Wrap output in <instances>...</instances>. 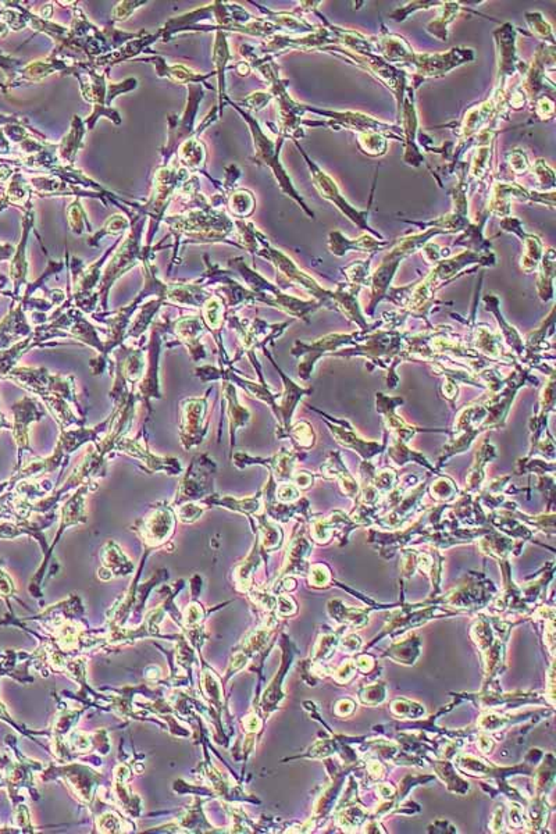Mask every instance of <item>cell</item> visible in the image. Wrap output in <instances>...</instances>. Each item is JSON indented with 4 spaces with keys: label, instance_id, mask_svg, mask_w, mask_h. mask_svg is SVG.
<instances>
[{
    "label": "cell",
    "instance_id": "obj_1",
    "mask_svg": "<svg viewBox=\"0 0 556 834\" xmlns=\"http://www.w3.org/2000/svg\"><path fill=\"white\" fill-rule=\"evenodd\" d=\"M359 334H330L327 337H323L318 341L312 342V344H303V342H296L295 348L292 350V353L295 356H303L302 362L298 366L299 370V376L302 377L303 380H308L315 363L320 359L321 355L327 353L328 350H335L340 348L341 345H349V344H355L359 340L358 338Z\"/></svg>",
    "mask_w": 556,
    "mask_h": 834
},
{
    "label": "cell",
    "instance_id": "obj_2",
    "mask_svg": "<svg viewBox=\"0 0 556 834\" xmlns=\"http://www.w3.org/2000/svg\"><path fill=\"white\" fill-rule=\"evenodd\" d=\"M316 412L323 415L325 419L333 422V424L328 423V426H330L331 432L334 434V437L337 438V442H340L345 448H350V449L356 451L363 458V460H370L373 457L380 455L385 449L387 439L384 441V444H378V442H373V441L368 442L356 434L355 429L348 422L330 417L320 410H316Z\"/></svg>",
    "mask_w": 556,
    "mask_h": 834
},
{
    "label": "cell",
    "instance_id": "obj_3",
    "mask_svg": "<svg viewBox=\"0 0 556 834\" xmlns=\"http://www.w3.org/2000/svg\"><path fill=\"white\" fill-rule=\"evenodd\" d=\"M402 402L403 401L400 398H390V397H385L384 394H377V412L384 416L383 419H384L388 430L393 432L394 439L405 444L418 431L420 430L408 424L402 417L395 415V407Z\"/></svg>",
    "mask_w": 556,
    "mask_h": 834
},
{
    "label": "cell",
    "instance_id": "obj_4",
    "mask_svg": "<svg viewBox=\"0 0 556 834\" xmlns=\"http://www.w3.org/2000/svg\"><path fill=\"white\" fill-rule=\"evenodd\" d=\"M183 410H184V416H183V441H184V447L191 448L192 445H198L202 439V434L205 430H202V423L205 419V410H206V398L202 400H188L184 402Z\"/></svg>",
    "mask_w": 556,
    "mask_h": 834
},
{
    "label": "cell",
    "instance_id": "obj_5",
    "mask_svg": "<svg viewBox=\"0 0 556 834\" xmlns=\"http://www.w3.org/2000/svg\"><path fill=\"white\" fill-rule=\"evenodd\" d=\"M321 474L327 479H337L340 480L341 487L344 489L345 494L353 499H356V497L359 495V487L356 484V480L350 476V473L346 470L341 457L338 452H331L328 459L325 460L324 466H321Z\"/></svg>",
    "mask_w": 556,
    "mask_h": 834
},
{
    "label": "cell",
    "instance_id": "obj_6",
    "mask_svg": "<svg viewBox=\"0 0 556 834\" xmlns=\"http://www.w3.org/2000/svg\"><path fill=\"white\" fill-rule=\"evenodd\" d=\"M278 373L281 375L283 380H284V384H285V392H284V395H283V402H281V405L278 406L277 416H281V417L284 419V430H285V434H287V431H288V429H290V423H291L292 413H293V410H295V407H296L298 401H299V400H300L303 395H306V394H310V392H312V390H306V388L298 387V385H296L293 381H291L288 377L285 376V375H284L281 370H278ZM285 434H284L283 437H285Z\"/></svg>",
    "mask_w": 556,
    "mask_h": 834
},
{
    "label": "cell",
    "instance_id": "obj_7",
    "mask_svg": "<svg viewBox=\"0 0 556 834\" xmlns=\"http://www.w3.org/2000/svg\"><path fill=\"white\" fill-rule=\"evenodd\" d=\"M495 458V448L490 444V442H484L482 447L480 448V451L477 452L476 460L473 467L469 472L467 480H466V489L469 492H475L484 480V466L487 463V460Z\"/></svg>",
    "mask_w": 556,
    "mask_h": 834
},
{
    "label": "cell",
    "instance_id": "obj_8",
    "mask_svg": "<svg viewBox=\"0 0 556 834\" xmlns=\"http://www.w3.org/2000/svg\"><path fill=\"white\" fill-rule=\"evenodd\" d=\"M310 167H312V173H313V180H315V183H316V187H318V190L321 192V195H323V196H325V198H328L330 200L335 202V203L338 205V208H341V209H343V212H344V213H346L348 215H350V218H353V215H352V209H350V208L346 205V202H345L344 199L340 196V193H338V189H337V187H335V184L333 183V180H331L330 177H327V176L324 174V171H321V170L318 168V167H316L313 163H310Z\"/></svg>",
    "mask_w": 556,
    "mask_h": 834
},
{
    "label": "cell",
    "instance_id": "obj_9",
    "mask_svg": "<svg viewBox=\"0 0 556 834\" xmlns=\"http://www.w3.org/2000/svg\"><path fill=\"white\" fill-rule=\"evenodd\" d=\"M475 342H476L477 350H480L481 353L490 356L491 359H498L502 362H507V357L503 355L500 338L497 335H494L490 330L478 327L476 330Z\"/></svg>",
    "mask_w": 556,
    "mask_h": 834
},
{
    "label": "cell",
    "instance_id": "obj_10",
    "mask_svg": "<svg viewBox=\"0 0 556 834\" xmlns=\"http://www.w3.org/2000/svg\"><path fill=\"white\" fill-rule=\"evenodd\" d=\"M484 300H485V302H490V303H488V310L491 309V310H492V312L497 315V319H498V322H500V323H502L503 338L506 340V342L509 344V347L516 350L519 355H523V353H525V344H523V340L520 338V335L517 334V331H516L513 327H510V325H507V324L503 322L502 316L500 315V312H498V307H497V306H498V299H497V298H492V296H485V298H484Z\"/></svg>",
    "mask_w": 556,
    "mask_h": 834
},
{
    "label": "cell",
    "instance_id": "obj_11",
    "mask_svg": "<svg viewBox=\"0 0 556 834\" xmlns=\"http://www.w3.org/2000/svg\"><path fill=\"white\" fill-rule=\"evenodd\" d=\"M388 457L393 459L398 466L405 464L406 462H419L420 464H423L424 467H427L428 470H431L433 473H437V469L434 466H431L427 459L424 458L423 455L416 454L413 451H410L409 448L405 447L403 442H399L397 439H394V444L388 448Z\"/></svg>",
    "mask_w": 556,
    "mask_h": 834
},
{
    "label": "cell",
    "instance_id": "obj_12",
    "mask_svg": "<svg viewBox=\"0 0 556 834\" xmlns=\"http://www.w3.org/2000/svg\"><path fill=\"white\" fill-rule=\"evenodd\" d=\"M224 384H226L224 385L226 397L228 400V415H230V420H231V438L234 441V432L237 430V427L243 426L248 422L249 412L239 406L234 388L228 382H224Z\"/></svg>",
    "mask_w": 556,
    "mask_h": 834
},
{
    "label": "cell",
    "instance_id": "obj_13",
    "mask_svg": "<svg viewBox=\"0 0 556 834\" xmlns=\"http://www.w3.org/2000/svg\"><path fill=\"white\" fill-rule=\"evenodd\" d=\"M550 256L544 258V263H542V270L540 273L538 277V294L544 299L548 300L552 298V278H554V250L550 249L548 252Z\"/></svg>",
    "mask_w": 556,
    "mask_h": 834
},
{
    "label": "cell",
    "instance_id": "obj_14",
    "mask_svg": "<svg viewBox=\"0 0 556 834\" xmlns=\"http://www.w3.org/2000/svg\"><path fill=\"white\" fill-rule=\"evenodd\" d=\"M287 435L293 438V442L296 444L298 448L309 449L315 445V432L312 430L310 424H308L305 422H299L293 427H290L285 437Z\"/></svg>",
    "mask_w": 556,
    "mask_h": 834
},
{
    "label": "cell",
    "instance_id": "obj_15",
    "mask_svg": "<svg viewBox=\"0 0 556 834\" xmlns=\"http://www.w3.org/2000/svg\"><path fill=\"white\" fill-rule=\"evenodd\" d=\"M431 495L437 501H450L458 494V487L450 477L441 476L431 484Z\"/></svg>",
    "mask_w": 556,
    "mask_h": 834
},
{
    "label": "cell",
    "instance_id": "obj_16",
    "mask_svg": "<svg viewBox=\"0 0 556 834\" xmlns=\"http://www.w3.org/2000/svg\"><path fill=\"white\" fill-rule=\"evenodd\" d=\"M540 259H541V243L538 241L537 237H529V241H526V253H525V258L522 259V268L526 271H531V270L535 269Z\"/></svg>",
    "mask_w": 556,
    "mask_h": 834
},
{
    "label": "cell",
    "instance_id": "obj_17",
    "mask_svg": "<svg viewBox=\"0 0 556 834\" xmlns=\"http://www.w3.org/2000/svg\"><path fill=\"white\" fill-rule=\"evenodd\" d=\"M360 143L363 149L370 155H381L385 152V141L378 134H368L360 136Z\"/></svg>",
    "mask_w": 556,
    "mask_h": 834
},
{
    "label": "cell",
    "instance_id": "obj_18",
    "mask_svg": "<svg viewBox=\"0 0 556 834\" xmlns=\"http://www.w3.org/2000/svg\"><path fill=\"white\" fill-rule=\"evenodd\" d=\"M346 271H348L346 274H348L349 280H350L353 284H365V283H366V280H368V275H369V274L366 273V271H368V266H366V263H358V265L355 263V265H352L349 269H346Z\"/></svg>",
    "mask_w": 556,
    "mask_h": 834
},
{
    "label": "cell",
    "instance_id": "obj_19",
    "mask_svg": "<svg viewBox=\"0 0 556 834\" xmlns=\"http://www.w3.org/2000/svg\"><path fill=\"white\" fill-rule=\"evenodd\" d=\"M277 498L283 502H292L299 498V489L293 484H283L277 489Z\"/></svg>",
    "mask_w": 556,
    "mask_h": 834
},
{
    "label": "cell",
    "instance_id": "obj_20",
    "mask_svg": "<svg viewBox=\"0 0 556 834\" xmlns=\"http://www.w3.org/2000/svg\"><path fill=\"white\" fill-rule=\"evenodd\" d=\"M293 483L296 484V487H299L302 489L309 488L310 485L313 484V476L309 474V473H306V472H299V473H296L293 476Z\"/></svg>",
    "mask_w": 556,
    "mask_h": 834
},
{
    "label": "cell",
    "instance_id": "obj_21",
    "mask_svg": "<svg viewBox=\"0 0 556 834\" xmlns=\"http://www.w3.org/2000/svg\"><path fill=\"white\" fill-rule=\"evenodd\" d=\"M510 166L516 170V171H525L527 168V161L526 156L522 152H515L513 155H510Z\"/></svg>",
    "mask_w": 556,
    "mask_h": 834
},
{
    "label": "cell",
    "instance_id": "obj_22",
    "mask_svg": "<svg viewBox=\"0 0 556 834\" xmlns=\"http://www.w3.org/2000/svg\"><path fill=\"white\" fill-rule=\"evenodd\" d=\"M443 388H444V394H445V397H447L448 400H453V398L456 397L458 387H456V384H455V380H452V378L448 377V378L445 380V382H444Z\"/></svg>",
    "mask_w": 556,
    "mask_h": 834
}]
</instances>
